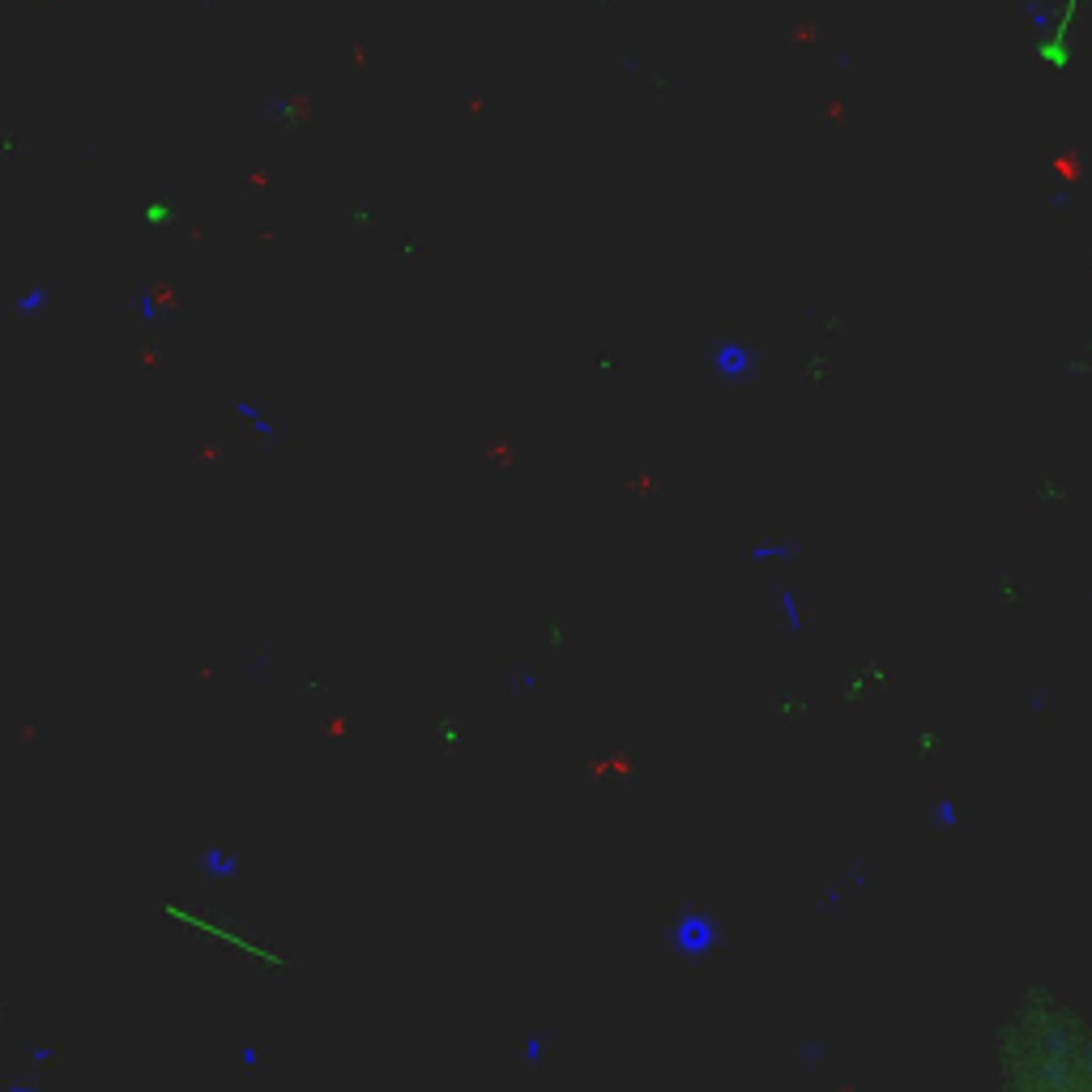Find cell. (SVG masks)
I'll return each mask as SVG.
<instances>
[{"mask_svg":"<svg viewBox=\"0 0 1092 1092\" xmlns=\"http://www.w3.org/2000/svg\"><path fill=\"white\" fill-rule=\"evenodd\" d=\"M5 1092H43V1076H35V1071L9 1076V1079H5Z\"/></svg>","mask_w":1092,"mask_h":1092,"instance_id":"cell-18","label":"cell"},{"mask_svg":"<svg viewBox=\"0 0 1092 1092\" xmlns=\"http://www.w3.org/2000/svg\"><path fill=\"white\" fill-rule=\"evenodd\" d=\"M261 1067H265L261 1041H256V1037H244L240 1046H235V1071H240V1076H256Z\"/></svg>","mask_w":1092,"mask_h":1092,"instance_id":"cell-13","label":"cell"},{"mask_svg":"<svg viewBox=\"0 0 1092 1092\" xmlns=\"http://www.w3.org/2000/svg\"><path fill=\"white\" fill-rule=\"evenodd\" d=\"M538 691V670H530V662H521V666H512L508 674V696L512 700H525Z\"/></svg>","mask_w":1092,"mask_h":1092,"instance_id":"cell-14","label":"cell"},{"mask_svg":"<svg viewBox=\"0 0 1092 1092\" xmlns=\"http://www.w3.org/2000/svg\"><path fill=\"white\" fill-rule=\"evenodd\" d=\"M158 918H163L167 926L184 930V935L196 939L201 948H210L218 956L244 965V969L265 973V977H291L295 973V960L282 943L270 939L265 930L247 926L244 918H235V913H226V909L196 905V900H184V897H163L158 900Z\"/></svg>","mask_w":1092,"mask_h":1092,"instance_id":"cell-2","label":"cell"},{"mask_svg":"<svg viewBox=\"0 0 1092 1092\" xmlns=\"http://www.w3.org/2000/svg\"><path fill=\"white\" fill-rule=\"evenodd\" d=\"M662 948L683 965H709L721 948H726V922L717 918L709 905L683 900L670 909V918L662 922Z\"/></svg>","mask_w":1092,"mask_h":1092,"instance_id":"cell-3","label":"cell"},{"mask_svg":"<svg viewBox=\"0 0 1092 1092\" xmlns=\"http://www.w3.org/2000/svg\"><path fill=\"white\" fill-rule=\"evenodd\" d=\"M22 1062H26V1071H35V1076H47V1071L61 1062V1050L52 1046V1041H22Z\"/></svg>","mask_w":1092,"mask_h":1092,"instance_id":"cell-10","label":"cell"},{"mask_svg":"<svg viewBox=\"0 0 1092 1092\" xmlns=\"http://www.w3.org/2000/svg\"><path fill=\"white\" fill-rule=\"evenodd\" d=\"M768 607H772V619H777V628L786 632L790 640H802V637H807L811 619H807V611H802V598H798V589H793V585H772Z\"/></svg>","mask_w":1092,"mask_h":1092,"instance_id":"cell-7","label":"cell"},{"mask_svg":"<svg viewBox=\"0 0 1092 1092\" xmlns=\"http://www.w3.org/2000/svg\"><path fill=\"white\" fill-rule=\"evenodd\" d=\"M516 1050H521V1062H525V1067L538 1071V1067H546V1058H551V1032H538V1028L525 1032Z\"/></svg>","mask_w":1092,"mask_h":1092,"instance_id":"cell-11","label":"cell"},{"mask_svg":"<svg viewBox=\"0 0 1092 1092\" xmlns=\"http://www.w3.org/2000/svg\"><path fill=\"white\" fill-rule=\"evenodd\" d=\"M193 871H196V879H201V883H218V888H226V883L244 879V858L231 845H222V841H210V845H201L193 853Z\"/></svg>","mask_w":1092,"mask_h":1092,"instance_id":"cell-5","label":"cell"},{"mask_svg":"<svg viewBox=\"0 0 1092 1092\" xmlns=\"http://www.w3.org/2000/svg\"><path fill=\"white\" fill-rule=\"evenodd\" d=\"M1088 0H1058V9L1041 13V31H1037V61L1067 68L1076 61V31L1079 17H1084Z\"/></svg>","mask_w":1092,"mask_h":1092,"instance_id":"cell-4","label":"cell"},{"mask_svg":"<svg viewBox=\"0 0 1092 1092\" xmlns=\"http://www.w3.org/2000/svg\"><path fill=\"white\" fill-rule=\"evenodd\" d=\"M888 683H892V674L883 662H862V666H853L845 679H841V700H845L849 709L853 704H867V700H875Z\"/></svg>","mask_w":1092,"mask_h":1092,"instance_id":"cell-6","label":"cell"},{"mask_svg":"<svg viewBox=\"0 0 1092 1092\" xmlns=\"http://www.w3.org/2000/svg\"><path fill=\"white\" fill-rule=\"evenodd\" d=\"M926 819H930V828H935V832H956L960 823H965V811L956 807V798H935V802H930V811H926Z\"/></svg>","mask_w":1092,"mask_h":1092,"instance_id":"cell-12","label":"cell"},{"mask_svg":"<svg viewBox=\"0 0 1092 1092\" xmlns=\"http://www.w3.org/2000/svg\"><path fill=\"white\" fill-rule=\"evenodd\" d=\"M823 1054H828V1050H823V1041H816V1037H802V1041H798V1058L807 1062V1067H819Z\"/></svg>","mask_w":1092,"mask_h":1092,"instance_id":"cell-19","label":"cell"},{"mask_svg":"<svg viewBox=\"0 0 1092 1092\" xmlns=\"http://www.w3.org/2000/svg\"><path fill=\"white\" fill-rule=\"evenodd\" d=\"M542 649H546V653H563V649H568V628H563V619H546V628H542Z\"/></svg>","mask_w":1092,"mask_h":1092,"instance_id":"cell-16","label":"cell"},{"mask_svg":"<svg viewBox=\"0 0 1092 1092\" xmlns=\"http://www.w3.org/2000/svg\"><path fill=\"white\" fill-rule=\"evenodd\" d=\"M747 559L760 568H793L802 559V546L793 538H760L747 546Z\"/></svg>","mask_w":1092,"mask_h":1092,"instance_id":"cell-8","label":"cell"},{"mask_svg":"<svg viewBox=\"0 0 1092 1092\" xmlns=\"http://www.w3.org/2000/svg\"><path fill=\"white\" fill-rule=\"evenodd\" d=\"M777 700H781V704H777V713H781V717H786V721L802 717V713H811V700L802 696V691H781Z\"/></svg>","mask_w":1092,"mask_h":1092,"instance_id":"cell-17","label":"cell"},{"mask_svg":"<svg viewBox=\"0 0 1092 1092\" xmlns=\"http://www.w3.org/2000/svg\"><path fill=\"white\" fill-rule=\"evenodd\" d=\"M431 742L444 751V756H456V751H465L470 739H465V726L453 717V713H435L431 717Z\"/></svg>","mask_w":1092,"mask_h":1092,"instance_id":"cell-9","label":"cell"},{"mask_svg":"<svg viewBox=\"0 0 1092 1092\" xmlns=\"http://www.w3.org/2000/svg\"><path fill=\"white\" fill-rule=\"evenodd\" d=\"M995 1092H1092V1020L1071 999L1032 986L995 1032Z\"/></svg>","mask_w":1092,"mask_h":1092,"instance_id":"cell-1","label":"cell"},{"mask_svg":"<svg viewBox=\"0 0 1092 1092\" xmlns=\"http://www.w3.org/2000/svg\"><path fill=\"white\" fill-rule=\"evenodd\" d=\"M943 751V734L939 730H930V726H918L913 730V756L918 760H930V756H939Z\"/></svg>","mask_w":1092,"mask_h":1092,"instance_id":"cell-15","label":"cell"}]
</instances>
